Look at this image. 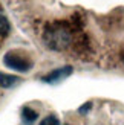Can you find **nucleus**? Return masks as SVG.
Returning <instances> with one entry per match:
<instances>
[{
  "mask_svg": "<svg viewBox=\"0 0 124 125\" xmlns=\"http://www.w3.org/2000/svg\"><path fill=\"white\" fill-rule=\"evenodd\" d=\"M90 107H92V104H90V102H86L83 107H80V108H78V111H80L81 115H84L86 111H89V108H90Z\"/></svg>",
  "mask_w": 124,
  "mask_h": 125,
  "instance_id": "nucleus-8",
  "label": "nucleus"
},
{
  "mask_svg": "<svg viewBox=\"0 0 124 125\" xmlns=\"http://www.w3.org/2000/svg\"><path fill=\"white\" fill-rule=\"evenodd\" d=\"M72 73V67L71 66H63L60 69H55L51 73H48L46 76H43V81L48 84H58L63 79H66L69 75Z\"/></svg>",
  "mask_w": 124,
  "mask_h": 125,
  "instance_id": "nucleus-3",
  "label": "nucleus"
},
{
  "mask_svg": "<svg viewBox=\"0 0 124 125\" xmlns=\"http://www.w3.org/2000/svg\"><path fill=\"white\" fill-rule=\"evenodd\" d=\"M17 76H14V75H6V73H2L0 72V85L2 87H11L17 83Z\"/></svg>",
  "mask_w": 124,
  "mask_h": 125,
  "instance_id": "nucleus-5",
  "label": "nucleus"
},
{
  "mask_svg": "<svg viewBox=\"0 0 124 125\" xmlns=\"http://www.w3.org/2000/svg\"><path fill=\"white\" fill-rule=\"evenodd\" d=\"M37 117H38V115H37V111H34L32 108H29V107H23L22 110V119L25 121V124H32Z\"/></svg>",
  "mask_w": 124,
  "mask_h": 125,
  "instance_id": "nucleus-4",
  "label": "nucleus"
},
{
  "mask_svg": "<svg viewBox=\"0 0 124 125\" xmlns=\"http://www.w3.org/2000/svg\"><path fill=\"white\" fill-rule=\"evenodd\" d=\"M40 125H60V121L57 119V116L51 115V116H46L45 119L40 122Z\"/></svg>",
  "mask_w": 124,
  "mask_h": 125,
  "instance_id": "nucleus-6",
  "label": "nucleus"
},
{
  "mask_svg": "<svg viewBox=\"0 0 124 125\" xmlns=\"http://www.w3.org/2000/svg\"><path fill=\"white\" fill-rule=\"evenodd\" d=\"M8 31H9V23L5 15L0 14V34H8Z\"/></svg>",
  "mask_w": 124,
  "mask_h": 125,
  "instance_id": "nucleus-7",
  "label": "nucleus"
},
{
  "mask_svg": "<svg viewBox=\"0 0 124 125\" xmlns=\"http://www.w3.org/2000/svg\"><path fill=\"white\" fill-rule=\"evenodd\" d=\"M45 43L48 44V47L54 49V51H63V49H66L69 46L71 35L63 28L48 29L45 34Z\"/></svg>",
  "mask_w": 124,
  "mask_h": 125,
  "instance_id": "nucleus-1",
  "label": "nucleus"
},
{
  "mask_svg": "<svg viewBox=\"0 0 124 125\" xmlns=\"http://www.w3.org/2000/svg\"><path fill=\"white\" fill-rule=\"evenodd\" d=\"M3 62L9 69H14L17 72H28L31 67H32V62L29 60H26L25 57L18 55L15 52H8L3 57Z\"/></svg>",
  "mask_w": 124,
  "mask_h": 125,
  "instance_id": "nucleus-2",
  "label": "nucleus"
}]
</instances>
